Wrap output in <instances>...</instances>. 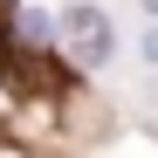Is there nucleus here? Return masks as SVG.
Returning <instances> with one entry per match:
<instances>
[{
    "label": "nucleus",
    "instance_id": "obj_1",
    "mask_svg": "<svg viewBox=\"0 0 158 158\" xmlns=\"http://www.w3.org/2000/svg\"><path fill=\"white\" fill-rule=\"evenodd\" d=\"M55 35H62V55H69L76 69H103V62H110V48H117L110 14H103V7H62Z\"/></svg>",
    "mask_w": 158,
    "mask_h": 158
},
{
    "label": "nucleus",
    "instance_id": "obj_2",
    "mask_svg": "<svg viewBox=\"0 0 158 158\" xmlns=\"http://www.w3.org/2000/svg\"><path fill=\"white\" fill-rule=\"evenodd\" d=\"M144 62L158 69V21H151V28H144Z\"/></svg>",
    "mask_w": 158,
    "mask_h": 158
},
{
    "label": "nucleus",
    "instance_id": "obj_3",
    "mask_svg": "<svg viewBox=\"0 0 158 158\" xmlns=\"http://www.w3.org/2000/svg\"><path fill=\"white\" fill-rule=\"evenodd\" d=\"M144 14H151V21H158V0H144Z\"/></svg>",
    "mask_w": 158,
    "mask_h": 158
},
{
    "label": "nucleus",
    "instance_id": "obj_4",
    "mask_svg": "<svg viewBox=\"0 0 158 158\" xmlns=\"http://www.w3.org/2000/svg\"><path fill=\"white\" fill-rule=\"evenodd\" d=\"M0 158H21V151H0Z\"/></svg>",
    "mask_w": 158,
    "mask_h": 158
}]
</instances>
